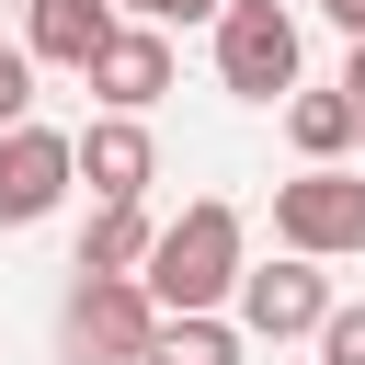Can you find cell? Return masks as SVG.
Listing matches in <instances>:
<instances>
[{
	"mask_svg": "<svg viewBox=\"0 0 365 365\" xmlns=\"http://www.w3.org/2000/svg\"><path fill=\"white\" fill-rule=\"evenodd\" d=\"M274 240L297 262L365 251V171H297V182H274Z\"/></svg>",
	"mask_w": 365,
	"mask_h": 365,
	"instance_id": "3",
	"label": "cell"
},
{
	"mask_svg": "<svg viewBox=\"0 0 365 365\" xmlns=\"http://www.w3.org/2000/svg\"><path fill=\"white\" fill-rule=\"evenodd\" d=\"M319 11H331V23H342V34L365 46V0H319Z\"/></svg>",
	"mask_w": 365,
	"mask_h": 365,
	"instance_id": "16",
	"label": "cell"
},
{
	"mask_svg": "<svg viewBox=\"0 0 365 365\" xmlns=\"http://www.w3.org/2000/svg\"><path fill=\"white\" fill-rule=\"evenodd\" d=\"M34 125V46H0V137Z\"/></svg>",
	"mask_w": 365,
	"mask_h": 365,
	"instance_id": "13",
	"label": "cell"
},
{
	"mask_svg": "<svg viewBox=\"0 0 365 365\" xmlns=\"http://www.w3.org/2000/svg\"><path fill=\"white\" fill-rule=\"evenodd\" d=\"M125 23H228V0H114Z\"/></svg>",
	"mask_w": 365,
	"mask_h": 365,
	"instance_id": "14",
	"label": "cell"
},
{
	"mask_svg": "<svg viewBox=\"0 0 365 365\" xmlns=\"http://www.w3.org/2000/svg\"><path fill=\"white\" fill-rule=\"evenodd\" d=\"M68 182H80V137H57V125H11V137H0V228L57 217Z\"/></svg>",
	"mask_w": 365,
	"mask_h": 365,
	"instance_id": "6",
	"label": "cell"
},
{
	"mask_svg": "<svg viewBox=\"0 0 365 365\" xmlns=\"http://www.w3.org/2000/svg\"><path fill=\"white\" fill-rule=\"evenodd\" d=\"M80 182H91V205H137V194L160 182L148 125H137V114H91V125H80Z\"/></svg>",
	"mask_w": 365,
	"mask_h": 365,
	"instance_id": "7",
	"label": "cell"
},
{
	"mask_svg": "<svg viewBox=\"0 0 365 365\" xmlns=\"http://www.w3.org/2000/svg\"><path fill=\"white\" fill-rule=\"evenodd\" d=\"M125 23H114V0H23V46H34V68H103V46H114Z\"/></svg>",
	"mask_w": 365,
	"mask_h": 365,
	"instance_id": "8",
	"label": "cell"
},
{
	"mask_svg": "<svg viewBox=\"0 0 365 365\" xmlns=\"http://www.w3.org/2000/svg\"><path fill=\"white\" fill-rule=\"evenodd\" d=\"M137 285L160 297V319H217V308L251 285V262H240V205H228V194H194V205L160 228V251H148Z\"/></svg>",
	"mask_w": 365,
	"mask_h": 365,
	"instance_id": "1",
	"label": "cell"
},
{
	"mask_svg": "<svg viewBox=\"0 0 365 365\" xmlns=\"http://www.w3.org/2000/svg\"><path fill=\"white\" fill-rule=\"evenodd\" d=\"M331 308H342V297H331V274H319V262H297V251H285V262H251V285H240V331H251V342L331 331Z\"/></svg>",
	"mask_w": 365,
	"mask_h": 365,
	"instance_id": "5",
	"label": "cell"
},
{
	"mask_svg": "<svg viewBox=\"0 0 365 365\" xmlns=\"http://www.w3.org/2000/svg\"><path fill=\"white\" fill-rule=\"evenodd\" d=\"M148 251H160L148 205H91V228H80V274H148Z\"/></svg>",
	"mask_w": 365,
	"mask_h": 365,
	"instance_id": "11",
	"label": "cell"
},
{
	"mask_svg": "<svg viewBox=\"0 0 365 365\" xmlns=\"http://www.w3.org/2000/svg\"><path fill=\"white\" fill-rule=\"evenodd\" d=\"M148 365H240V319H160Z\"/></svg>",
	"mask_w": 365,
	"mask_h": 365,
	"instance_id": "12",
	"label": "cell"
},
{
	"mask_svg": "<svg viewBox=\"0 0 365 365\" xmlns=\"http://www.w3.org/2000/svg\"><path fill=\"white\" fill-rule=\"evenodd\" d=\"M342 91H354V103H365V46H354V57H342Z\"/></svg>",
	"mask_w": 365,
	"mask_h": 365,
	"instance_id": "17",
	"label": "cell"
},
{
	"mask_svg": "<svg viewBox=\"0 0 365 365\" xmlns=\"http://www.w3.org/2000/svg\"><path fill=\"white\" fill-rule=\"evenodd\" d=\"M217 80L240 91V103H297V11L285 0H228V23H217Z\"/></svg>",
	"mask_w": 365,
	"mask_h": 365,
	"instance_id": "4",
	"label": "cell"
},
{
	"mask_svg": "<svg viewBox=\"0 0 365 365\" xmlns=\"http://www.w3.org/2000/svg\"><path fill=\"white\" fill-rule=\"evenodd\" d=\"M285 137H297L308 171H342V148L365 137V103H354L342 80H331V91H297V103H285Z\"/></svg>",
	"mask_w": 365,
	"mask_h": 365,
	"instance_id": "10",
	"label": "cell"
},
{
	"mask_svg": "<svg viewBox=\"0 0 365 365\" xmlns=\"http://www.w3.org/2000/svg\"><path fill=\"white\" fill-rule=\"evenodd\" d=\"M319 365H365V308H331V331H319Z\"/></svg>",
	"mask_w": 365,
	"mask_h": 365,
	"instance_id": "15",
	"label": "cell"
},
{
	"mask_svg": "<svg viewBox=\"0 0 365 365\" xmlns=\"http://www.w3.org/2000/svg\"><path fill=\"white\" fill-rule=\"evenodd\" d=\"M160 342V297L137 274H80L68 285V365H148Z\"/></svg>",
	"mask_w": 365,
	"mask_h": 365,
	"instance_id": "2",
	"label": "cell"
},
{
	"mask_svg": "<svg viewBox=\"0 0 365 365\" xmlns=\"http://www.w3.org/2000/svg\"><path fill=\"white\" fill-rule=\"evenodd\" d=\"M91 91H103V114H148V103L171 91V34H160V23H125V34L103 46Z\"/></svg>",
	"mask_w": 365,
	"mask_h": 365,
	"instance_id": "9",
	"label": "cell"
}]
</instances>
